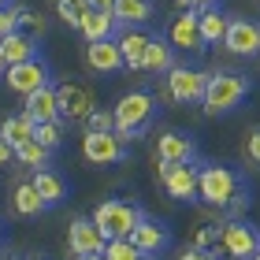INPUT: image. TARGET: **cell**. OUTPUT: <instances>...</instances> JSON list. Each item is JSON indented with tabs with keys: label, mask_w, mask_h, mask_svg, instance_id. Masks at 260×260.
Listing matches in <instances>:
<instances>
[{
	"label": "cell",
	"mask_w": 260,
	"mask_h": 260,
	"mask_svg": "<svg viewBox=\"0 0 260 260\" xmlns=\"http://www.w3.org/2000/svg\"><path fill=\"white\" fill-rule=\"evenodd\" d=\"M160 168V182H164V190H168L171 201H190L197 197V168H190V160L186 164H168V160H156Z\"/></svg>",
	"instance_id": "7"
},
{
	"label": "cell",
	"mask_w": 260,
	"mask_h": 260,
	"mask_svg": "<svg viewBox=\"0 0 260 260\" xmlns=\"http://www.w3.org/2000/svg\"><path fill=\"white\" fill-rule=\"evenodd\" d=\"M56 11H60V19L67 22V26H78L82 15L89 11V4H86V0H78V4H56Z\"/></svg>",
	"instance_id": "31"
},
{
	"label": "cell",
	"mask_w": 260,
	"mask_h": 260,
	"mask_svg": "<svg viewBox=\"0 0 260 260\" xmlns=\"http://www.w3.org/2000/svg\"><path fill=\"white\" fill-rule=\"evenodd\" d=\"M11 156H15V149H11V145H8V141H4V138H0V171H4V168H8V164H11Z\"/></svg>",
	"instance_id": "37"
},
{
	"label": "cell",
	"mask_w": 260,
	"mask_h": 260,
	"mask_svg": "<svg viewBox=\"0 0 260 260\" xmlns=\"http://www.w3.org/2000/svg\"><path fill=\"white\" fill-rule=\"evenodd\" d=\"M82 123H86V130H115V115H112V112L93 108V112H89Z\"/></svg>",
	"instance_id": "32"
},
{
	"label": "cell",
	"mask_w": 260,
	"mask_h": 260,
	"mask_svg": "<svg viewBox=\"0 0 260 260\" xmlns=\"http://www.w3.org/2000/svg\"><path fill=\"white\" fill-rule=\"evenodd\" d=\"M253 260H260V249H256V253H253Z\"/></svg>",
	"instance_id": "43"
},
{
	"label": "cell",
	"mask_w": 260,
	"mask_h": 260,
	"mask_svg": "<svg viewBox=\"0 0 260 260\" xmlns=\"http://www.w3.org/2000/svg\"><path fill=\"white\" fill-rule=\"evenodd\" d=\"M245 156H249V160L256 164V168H260V126L245 134Z\"/></svg>",
	"instance_id": "34"
},
{
	"label": "cell",
	"mask_w": 260,
	"mask_h": 260,
	"mask_svg": "<svg viewBox=\"0 0 260 260\" xmlns=\"http://www.w3.org/2000/svg\"><path fill=\"white\" fill-rule=\"evenodd\" d=\"M171 45L175 49H186V52H201V26H197V11H182V15H175L171 22Z\"/></svg>",
	"instance_id": "15"
},
{
	"label": "cell",
	"mask_w": 260,
	"mask_h": 260,
	"mask_svg": "<svg viewBox=\"0 0 260 260\" xmlns=\"http://www.w3.org/2000/svg\"><path fill=\"white\" fill-rule=\"evenodd\" d=\"M26 115L34 123H52V119H60V101H56V89L52 86H41V89H34L26 93Z\"/></svg>",
	"instance_id": "16"
},
{
	"label": "cell",
	"mask_w": 260,
	"mask_h": 260,
	"mask_svg": "<svg viewBox=\"0 0 260 260\" xmlns=\"http://www.w3.org/2000/svg\"><path fill=\"white\" fill-rule=\"evenodd\" d=\"M249 97V78L245 75H231V71H216V75H208V86H205V104L208 115H227L234 112L238 104Z\"/></svg>",
	"instance_id": "1"
},
{
	"label": "cell",
	"mask_w": 260,
	"mask_h": 260,
	"mask_svg": "<svg viewBox=\"0 0 260 260\" xmlns=\"http://www.w3.org/2000/svg\"><path fill=\"white\" fill-rule=\"evenodd\" d=\"M112 15H115V22H123V26H141V22L152 19V0H115Z\"/></svg>",
	"instance_id": "21"
},
{
	"label": "cell",
	"mask_w": 260,
	"mask_h": 260,
	"mask_svg": "<svg viewBox=\"0 0 260 260\" xmlns=\"http://www.w3.org/2000/svg\"><path fill=\"white\" fill-rule=\"evenodd\" d=\"M4 71H8V67H4V60H0V78H4Z\"/></svg>",
	"instance_id": "42"
},
{
	"label": "cell",
	"mask_w": 260,
	"mask_h": 260,
	"mask_svg": "<svg viewBox=\"0 0 260 260\" xmlns=\"http://www.w3.org/2000/svg\"><path fill=\"white\" fill-rule=\"evenodd\" d=\"M101 256H104V260H145V253H141L130 238H108Z\"/></svg>",
	"instance_id": "28"
},
{
	"label": "cell",
	"mask_w": 260,
	"mask_h": 260,
	"mask_svg": "<svg viewBox=\"0 0 260 260\" xmlns=\"http://www.w3.org/2000/svg\"><path fill=\"white\" fill-rule=\"evenodd\" d=\"M38 56V49H34V38L22 30H11L0 38V60H4V67L11 63H22V60H34Z\"/></svg>",
	"instance_id": "18"
},
{
	"label": "cell",
	"mask_w": 260,
	"mask_h": 260,
	"mask_svg": "<svg viewBox=\"0 0 260 260\" xmlns=\"http://www.w3.org/2000/svg\"><path fill=\"white\" fill-rule=\"evenodd\" d=\"M193 152H197L193 138L179 134V130H168L156 141V160H168V164H186V160H193Z\"/></svg>",
	"instance_id": "14"
},
{
	"label": "cell",
	"mask_w": 260,
	"mask_h": 260,
	"mask_svg": "<svg viewBox=\"0 0 260 260\" xmlns=\"http://www.w3.org/2000/svg\"><path fill=\"white\" fill-rule=\"evenodd\" d=\"M49 156H52V149H45L38 138H30V141H22V145H15V160L26 164V168H34V171H41L45 164H49Z\"/></svg>",
	"instance_id": "26"
},
{
	"label": "cell",
	"mask_w": 260,
	"mask_h": 260,
	"mask_svg": "<svg viewBox=\"0 0 260 260\" xmlns=\"http://www.w3.org/2000/svg\"><path fill=\"white\" fill-rule=\"evenodd\" d=\"M171 67H175L171 49H168L164 41H152V38H149V45H145V60H141V71H152V75H168Z\"/></svg>",
	"instance_id": "25"
},
{
	"label": "cell",
	"mask_w": 260,
	"mask_h": 260,
	"mask_svg": "<svg viewBox=\"0 0 260 260\" xmlns=\"http://www.w3.org/2000/svg\"><path fill=\"white\" fill-rule=\"evenodd\" d=\"M104 234L101 227L93 219H75L71 223V231H67V245H71V253L75 256H89V253H104Z\"/></svg>",
	"instance_id": "13"
},
{
	"label": "cell",
	"mask_w": 260,
	"mask_h": 260,
	"mask_svg": "<svg viewBox=\"0 0 260 260\" xmlns=\"http://www.w3.org/2000/svg\"><path fill=\"white\" fill-rule=\"evenodd\" d=\"M34 138H38L45 149H56V145L63 141V126H60V119H52V123H38V126H34Z\"/></svg>",
	"instance_id": "29"
},
{
	"label": "cell",
	"mask_w": 260,
	"mask_h": 260,
	"mask_svg": "<svg viewBox=\"0 0 260 260\" xmlns=\"http://www.w3.org/2000/svg\"><path fill=\"white\" fill-rule=\"evenodd\" d=\"M115 26H119V22H115L112 11H93V8H89L86 15H82V22H78V30H82V38H86V41H104V38H112Z\"/></svg>",
	"instance_id": "19"
},
{
	"label": "cell",
	"mask_w": 260,
	"mask_h": 260,
	"mask_svg": "<svg viewBox=\"0 0 260 260\" xmlns=\"http://www.w3.org/2000/svg\"><path fill=\"white\" fill-rule=\"evenodd\" d=\"M197 249H208V245H219V227H201L197 238H193Z\"/></svg>",
	"instance_id": "33"
},
{
	"label": "cell",
	"mask_w": 260,
	"mask_h": 260,
	"mask_svg": "<svg viewBox=\"0 0 260 260\" xmlns=\"http://www.w3.org/2000/svg\"><path fill=\"white\" fill-rule=\"evenodd\" d=\"M130 242H134L145 256H152V253H160L164 245H168V231H164L156 219H145V216H141L138 227L130 231Z\"/></svg>",
	"instance_id": "17"
},
{
	"label": "cell",
	"mask_w": 260,
	"mask_h": 260,
	"mask_svg": "<svg viewBox=\"0 0 260 260\" xmlns=\"http://www.w3.org/2000/svg\"><path fill=\"white\" fill-rule=\"evenodd\" d=\"M219 249L231 260H253V253L260 249V234L253 223L245 219H231L227 227L219 231Z\"/></svg>",
	"instance_id": "6"
},
{
	"label": "cell",
	"mask_w": 260,
	"mask_h": 260,
	"mask_svg": "<svg viewBox=\"0 0 260 260\" xmlns=\"http://www.w3.org/2000/svg\"><path fill=\"white\" fill-rule=\"evenodd\" d=\"M0 8H8V0H0Z\"/></svg>",
	"instance_id": "44"
},
{
	"label": "cell",
	"mask_w": 260,
	"mask_h": 260,
	"mask_svg": "<svg viewBox=\"0 0 260 260\" xmlns=\"http://www.w3.org/2000/svg\"><path fill=\"white\" fill-rule=\"evenodd\" d=\"M175 260H219V253H212V249H197V245H190V249H182Z\"/></svg>",
	"instance_id": "36"
},
{
	"label": "cell",
	"mask_w": 260,
	"mask_h": 260,
	"mask_svg": "<svg viewBox=\"0 0 260 260\" xmlns=\"http://www.w3.org/2000/svg\"><path fill=\"white\" fill-rule=\"evenodd\" d=\"M15 15H19V30H22V34H30V38L45 34V19L38 15V11H30V8H15Z\"/></svg>",
	"instance_id": "30"
},
{
	"label": "cell",
	"mask_w": 260,
	"mask_h": 260,
	"mask_svg": "<svg viewBox=\"0 0 260 260\" xmlns=\"http://www.w3.org/2000/svg\"><path fill=\"white\" fill-rule=\"evenodd\" d=\"M11 205H15L19 216H38V212L45 208L41 197H38V190H34V182H19L15 193H11Z\"/></svg>",
	"instance_id": "27"
},
{
	"label": "cell",
	"mask_w": 260,
	"mask_h": 260,
	"mask_svg": "<svg viewBox=\"0 0 260 260\" xmlns=\"http://www.w3.org/2000/svg\"><path fill=\"white\" fill-rule=\"evenodd\" d=\"M145 45H149V34H141L134 26H126V34L119 38V52H123V63L141 71V60H145Z\"/></svg>",
	"instance_id": "22"
},
{
	"label": "cell",
	"mask_w": 260,
	"mask_h": 260,
	"mask_svg": "<svg viewBox=\"0 0 260 260\" xmlns=\"http://www.w3.org/2000/svg\"><path fill=\"white\" fill-rule=\"evenodd\" d=\"M93 223L101 227L104 238H130V231L138 227L141 212L134 205H126V201H104V205L93 208Z\"/></svg>",
	"instance_id": "4"
},
{
	"label": "cell",
	"mask_w": 260,
	"mask_h": 260,
	"mask_svg": "<svg viewBox=\"0 0 260 260\" xmlns=\"http://www.w3.org/2000/svg\"><path fill=\"white\" fill-rule=\"evenodd\" d=\"M242 190V175L223 164H205L197 171V197L212 208H227V201Z\"/></svg>",
	"instance_id": "3"
},
{
	"label": "cell",
	"mask_w": 260,
	"mask_h": 260,
	"mask_svg": "<svg viewBox=\"0 0 260 260\" xmlns=\"http://www.w3.org/2000/svg\"><path fill=\"white\" fill-rule=\"evenodd\" d=\"M179 4H182V8H212L216 0H179Z\"/></svg>",
	"instance_id": "39"
},
{
	"label": "cell",
	"mask_w": 260,
	"mask_h": 260,
	"mask_svg": "<svg viewBox=\"0 0 260 260\" xmlns=\"http://www.w3.org/2000/svg\"><path fill=\"white\" fill-rule=\"evenodd\" d=\"M115 115V134H119L123 141H134L145 134V126L152 123V115H156V101L149 97V93H126V97H119V104L112 108Z\"/></svg>",
	"instance_id": "2"
},
{
	"label": "cell",
	"mask_w": 260,
	"mask_h": 260,
	"mask_svg": "<svg viewBox=\"0 0 260 260\" xmlns=\"http://www.w3.org/2000/svg\"><path fill=\"white\" fill-rule=\"evenodd\" d=\"M86 67L97 71V75H112V71L126 67V63H123V52H119V41H115V38L86 41Z\"/></svg>",
	"instance_id": "12"
},
{
	"label": "cell",
	"mask_w": 260,
	"mask_h": 260,
	"mask_svg": "<svg viewBox=\"0 0 260 260\" xmlns=\"http://www.w3.org/2000/svg\"><path fill=\"white\" fill-rule=\"evenodd\" d=\"M11 30H19V15H15V8H0V38Z\"/></svg>",
	"instance_id": "35"
},
{
	"label": "cell",
	"mask_w": 260,
	"mask_h": 260,
	"mask_svg": "<svg viewBox=\"0 0 260 260\" xmlns=\"http://www.w3.org/2000/svg\"><path fill=\"white\" fill-rule=\"evenodd\" d=\"M56 4H78V0H56Z\"/></svg>",
	"instance_id": "41"
},
{
	"label": "cell",
	"mask_w": 260,
	"mask_h": 260,
	"mask_svg": "<svg viewBox=\"0 0 260 260\" xmlns=\"http://www.w3.org/2000/svg\"><path fill=\"white\" fill-rule=\"evenodd\" d=\"M4 82H8L11 93L26 97V93L49 86V63L38 60V56H34V60H22V63H11V67L4 71Z\"/></svg>",
	"instance_id": "8"
},
{
	"label": "cell",
	"mask_w": 260,
	"mask_h": 260,
	"mask_svg": "<svg viewBox=\"0 0 260 260\" xmlns=\"http://www.w3.org/2000/svg\"><path fill=\"white\" fill-rule=\"evenodd\" d=\"M56 101H60V115H67V119H86V115L97 108V104H93V89L82 86V82L56 86Z\"/></svg>",
	"instance_id": "11"
},
{
	"label": "cell",
	"mask_w": 260,
	"mask_h": 260,
	"mask_svg": "<svg viewBox=\"0 0 260 260\" xmlns=\"http://www.w3.org/2000/svg\"><path fill=\"white\" fill-rule=\"evenodd\" d=\"M75 260H104L101 253H89V256H75Z\"/></svg>",
	"instance_id": "40"
},
{
	"label": "cell",
	"mask_w": 260,
	"mask_h": 260,
	"mask_svg": "<svg viewBox=\"0 0 260 260\" xmlns=\"http://www.w3.org/2000/svg\"><path fill=\"white\" fill-rule=\"evenodd\" d=\"M34 190H38V197H41V205L45 208H52V205H60V201L67 197V186H63V179H60V175H56V171H34Z\"/></svg>",
	"instance_id": "20"
},
{
	"label": "cell",
	"mask_w": 260,
	"mask_h": 260,
	"mask_svg": "<svg viewBox=\"0 0 260 260\" xmlns=\"http://www.w3.org/2000/svg\"><path fill=\"white\" fill-rule=\"evenodd\" d=\"M126 145L115 130H86L82 134V156L97 168H108V164H123L126 160Z\"/></svg>",
	"instance_id": "5"
},
{
	"label": "cell",
	"mask_w": 260,
	"mask_h": 260,
	"mask_svg": "<svg viewBox=\"0 0 260 260\" xmlns=\"http://www.w3.org/2000/svg\"><path fill=\"white\" fill-rule=\"evenodd\" d=\"M205 86H208L205 71H190V67H171L168 71V93L179 104H197L205 97Z\"/></svg>",
	"instance_id": "9"
},
{
	"label": "cell",
	"mask_w": 260,
	"mask_h": 260,
	"mask_svg": "<svg viewBox=\"0 0 260 260\" xmlns=\"http://www.w3.org/2000/svg\"><path fill=\"white\" fill-rule=\"evenodd\" d=\"M86 4H89L93 11H112V4H115V0H86Z\"/></svg>",
	"instance_id": "38"
},
{
	"label": "cell",
	"mask_w": 260,
	"mask_h": 260,
	"mask_svg": "<svg viewBox=\"0 0 260 260\" xmlns=\"http://www.w3.org/2000/svg\"><path fill=\"white\" fill-rule=\"evenodd\" d=\"M34 126H38V123H34L26 112H22V115H8V119L0 123V138H4L8 145L15 149V145H22V141L34 138Z\"/></svg>",
	"instance_id": "24"
},
{
	"label": "cell",
	"mask_w": 260,
	"mask_h": 260,
	"mask_svg": "<svg viewBox=\"0 0 260 260\" xmlns=\"http://www.w3.org/2000/svg\"><path fill=\"white\" fill-rule=\"evenodd\" d=\"M223 49L234 56H256L260 52V26L249 19H231L223 34Z\"/></svg>",
	"instance_id": "10"
},
{
	"label": "cell",
	"mask_w": 260,
	"mask_h": 260,
	"mask_svg": "<svg viewBox=\"0 0 260 260\" xmlns=\"http://www.w3.org/2000/svg\"><path fill=\"white\" fill-rule=\"evenodd\" d=\"M227 15H219L216 8H205L197 15V26H201V41L205 45H223V34H227Z\"/></svg>",
	"instance_id": "23"
},
{
	"label": "cell",
	"mask_w": 260,
	"mask_h": 260,
	"mask_svg": "<svg viewBox=\"0 0 260 260\" xmlns=\"http://www.w3.org/2000/svg\"><path fill=\"white\" fill-rule=\"evenodd\" d=\"M256 56H260V52H256Z\"/></svg>",
	"instance_id": "45"
}]
</instances>
